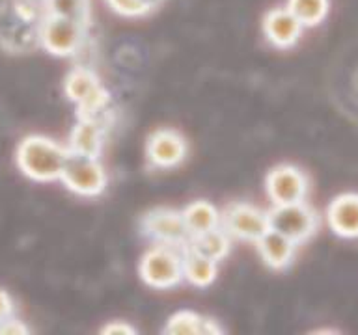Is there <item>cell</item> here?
<instances>
[{"label":"cell","mask_w":358,"mask_h":335,"mask_svg":"<svg viewBox=\"0 0 358 335\" xmlns=\"http://www.w3.org/2000/svg\"><path fill=\"white\" fill-rule=\"evenodd\" d=\"M17 166L27 177L50 183L62 177L69 158V149L47 136H27L17 147Z\"/></svg>","instance_id":"cell-1"},{"label":"cell","mask_w":358,"mask_h":335,"mask_svg":"<svg viewBox=\"0 0 358 335\" xmlns=\"http://www.w3.org/2000/svg\"><path fill=\"white\" fill-rule=\"evenodd\" d=\"M67 99L75 103L78 117H92L105 121V110L110 105V94L101 84L99 77L88 67H75L66 77Z\"/></svg>","instance_id":"cell-2"},{"label":"cell","mask_w":358,"mask_h":335,"mask_svg":"<svg viewBox=\"0 0 358 335\" xmlns=\"http://www.w3.org/2000/svg\"><path fill=\"white\" fill-rule=\"evenodd\" d=\"M138 274L145 285L153 289H173L185 279L183 248L153 244L138 265Z\"/></svg>","instance_id":"cell-3"},{"label":"cell","mask_w":358,"mask_h":335,"mask_svg":"<svg viewBox=\"0 0 358 335\" xmlns=\"http://www.w3.org/2000/svg\"><path fill=\"white\" fill-rule=\"evenodd\" d=\"M86 28V22L47 11L39 27V45L50 54L73 56L83 47Z\"/></svg>","instance_id":"cell-4"},{"label":"cell","mask_w":358,"mask_h":335,"mask_svg":"<svg viewBox=\"0 0 358 335\" xmlns=\"http://www.w3.org/2000/svg\"><path fill=\"white\" fill-rule=\"evenodd\" d=\"M319 218L317 212L306 201H296L287 205H274L268 211V228L285 234L296 244H301L315 233Z\"/></svg>","instance_id":"cell-5"},{"label":"cell","mask_w":358,"mask_h":335,"mask_svg":"<svg viewBox=\"0 0 358 335\" xmlns=\"http://www.w3.org/2000/svg\"><path fill=\"white\" fill-rule=\"evenodd\" d=\"M140 233L150 239L153 244H168L183 248L190 239L189 229L185 223L183 212L168 207H157L142 216Z\"/></svg>","instance_id":"cell-6"},{"label":"cell","mask_w":358,"mask_h":335,"mask_svg":"<svg viewBox=\"0 0 358 335\" xmlns=\"http://www.w3.org/2000/svg\"><path fill=\"white\" fill-rule=\"evenodd\" d=\"M60 181L75 194L94 198L106 188V172L97 156L69 153Z\"/></svg>","instance_id":"cell-7"},{"label":"cell","mask_w":358,"mask_h":335,"mask_svg":"<svg viewBox=\"0 0 358 335\" xmlns=\"http://www.w3.org/2000/svg\"><path fill=\"white\" fill-rule=\"evenodd\" d=\"M220 225L234 239L254 242L268 229V212L250 203H231L220 214Z\"/></svg>","instance_id":"cell-8"},{"label":"cell","mask_w":358,"mask_h":335,"mask_svg":"<svg viewBox=\"0 0 358 335\" xmlns=\"http://www.w3.org/2000/svg\"><path fill=\"white\" fill-rule=\"evenodd\" d=\"M265 190L273 205H287L296 201H306L308 177L304 172L291 164H280L268 172Z\"/></svg>","instance_id":"cell-9"},{"label":"cell","mask_w":358,"mask_h":335,"mask_svg":"<svg viewBox=\"0 0 358 335\" xmlns=\"http://www.w3.org/2000/svg\"><path fill=\"white\" fill-rule=\"evenodd\" d=\"M187 151H189L187 140L183 134L173 128H159L151 133L145 145V155L150 164L161 170L179 166L185 161Z\"/></svg>","instance_id":"cell-10"},{"label":"cell","mask_w":358,"mask_h":335,"mask_svg":"<svg viewBox=\"0 0 358 335\" xmlns=\"http://www.w3.org/2000/svg\"><path fill=\"white\" fill-rule=\"evenodd\" d=\"M302 22L289 11V8H274L263 17V34L271 45L278 49H289L299 41Z\"/></svg>","instance_id":"cell-11"},{"label":"cell","mask_w":358,"mask_h":335,"mask_svg":"<svg viewBox=\"0 0 358 335\" xmlns=\"http://www.w3.org/2000/svg\"><path fill=\"white\" fill-rule=\"evenodd\" d=\"M327 222L338 237L358 239V194L349 192L330 201Z\"/></svg>","instance_id":"cell-12"},{"label":"cell","mask_w":358,"mask_h":335,"mask_svg":"<svg viewBox=\"0 0 358 335\" xmlns=\"http://www.w3.org/2000/svg\"><path fill=\"white\" fill-rule=\"evenodd\" d=\"M105 145V121L92 117H78V123L69 134V153L84 156H97Z\"/></svg>","instance_id":"cell-13"},{"label":"cell","mask_w":358,"mask_h":335,"mask_svg":"<svg viewBox=\"0 0 358 335\" xmlns=\"http://www.w3.org/2000/svg\"><path fill=\"white\" fill-rule=\"evenodd\" d=\"M296 246H299L296 242L271 228L256 240L257 253L262 261L273 270H284L289 267L296 253Z\"/></svg>","instance_id":"cell-14"},{"label":"cell","mask_w":358,"mask_h":335,"mask_svg":"<svg viewBox=\"0 0 358 335\" xmlns=\"http://www.w3.org/2000/svg\"><path fill=\"white\" fill-rule=\"evenodd\" d=\"M187 248L200 255H206L213 261H222L224 257L229 253V248H231V237H229L224 228H215L211 231H206V233L192 234L187 242Z\"/></svg>","instance_id":"cell-15"},{"label":"cell","mask_w":358,"mask_h":335,"mask_svg":"<svg viewBox=\"0 0 358 335\" xmlns=\"http://www.w3.org/2000/svg\"><path fill=\"white\" fill-rule=\"evenodd\" d=\"M218 262L183 246V276L194 287H207L217 278Z\"/></svg>","instance_id":"cell-16"},{"label":"cell","mask_w":358,"mask_h":335,"mask_svg":"<svg viewBox=\"0 0 358 335\" xmlns=\"http://www.w3.org/2000/svg\"><path fill=\"white\" fill-rule=\"evenodd\" d=\"M164 332L172 335H179V334L213 335V334H222V328H220L213 318L201 317L200 313L179 311L170 317Z\"/></svg>","instance_id":"cell-17"},{"label":"cell","mask_w":358,"mask_h":335,"mask_svg":"<svg viewBox=\"0 0 358 335\" xmlns=\"http://www.w3.org/2000/svg\"><path fill=\"white\" fill-rule=\"evenodd\" d=\"M181 212H183L185 223H187L190 237L192 234L206 233V231H211L215 228H220V212L209 201H192Z\"/></svg>","instance_id":"cell-18"},{"label":"cell","mask_w":358,"mask_h":335,"mask_svg":"<svg viewBox=\"0 0 358 335\" xmlns=\"http://www.w3.org/2000/svg\"><path fill=\"white\" fill-rule=\"evenodd\" d=\"M287 8L302 27H317L329 15V0H287Z\"/></svg>","instance_id":"cell-19"},{"label":"cell","mask_w":358,"mask_h":335,"mask_svg":"<svg viewBox=\"0 0 358 335\" xmlns=\"http://www.w3.org/2000/svg\"><path fill=\"white\" fill-rule=\"evenodd\" d=\"M45 8L49 13L71 17L88 24L90 0H45Z\"/></svg>","instance_id":"cell-20"},{"label":"cell","mask_w":358,"mask_h":335,"mask_svg":"<svg viewBox=\"0 0 358 335\" xmlns=\"http://www.w3.org/2000/svg\"><path fill=\"white\" fill-rule=\"evenodd\" d=\"M162 0H106L112 11L123 17H142L161 6Z\"/></svg>","instance_id":"cell-21"},{"label":"cell","mask_w":358,"mask_h":335,"mask_svg":"<svg viewBox=\"0 0 358 335\" xmlns=\"http://www.w3.org/2000/svg\"><path fill=\"white\" fill-rule=\"evenodd\" d=\"M28 332H30L28 326H24L21 320H17V318L13 317H10L8 320H4V322L0 324V334L2 335H24L28 334Z\"/></svg>","instance_id":"cell-22"},{"label":"cell","mask_w":358,"mask_h":335,"mask_svg":"<svg viewBox=\"0 0 358 335\" xmlns=\"http://www.w3.org/2000/svg\"><path fill=\"white\" fill-rule=\"evenodd\" d=\"M13 317V300L4 289H0V324Z\"/></svg>","instance_id":"cell-23"},{"label":"cell","mask_w":358,"mask_h":335,"mask_svg":"<svg viewBox=\"0 0 358 335\" xmlns=\"http://www.w3.org/2000/svg\"><path fill=\"white\" fill-rule=\"evenodd\" d=\"M101 334L131 335V334H136V328H133V326H129V324H125V322H110L101 328Z\"/></svg>","instance_id":"cell-24"}]
</instances>
